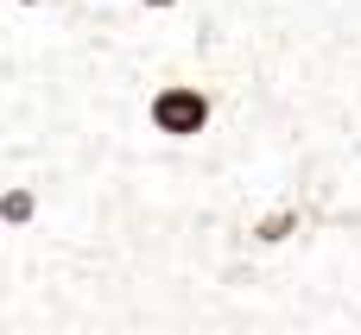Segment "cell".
Returning a JSON list of instances; mask_svg holds the SVG:
<instances>
[{
    "mask_svg": "<svg viewBox=\"0 0 361 335\" xmlns=\"http://www.w3.org/2000/svg\"><path fill=\"white\" fill-rule=\"evenodd\" d=\"M6 6H19V13H38V6H44V0H6Z\"/></svg>",
    "mask_w": 361,
    "mask_h": 335,
    "instance_id": "obj_5",
    "label": "cell"
},
{
    "mask_svg": "<svg viewBox=\"0 0 361 335\" xmlns=\"http://www.w3.org/2000/svg\"><path fill=\"white\" fill-rule=\"evenodd\" d=\"M133 6H140V13H146V19H171V13H178V6H184V0H133Z\"/></svg>",
    "mask_w": 361,
    "mask_h": 335,
    "instance_id": "obj_4",
    "label": "cell"
},
{
    "mask_svg": "<svg viewBox=\"0 0 361 335\" xmlns=\"http://www.w3.org/2000/svg\"><path fill=\"white\" fill-rule=\"evenodd\" d=\"M140 120L159 146H197L216 133L222 120V95L209 82H190V76H159L146 95H140Z\"/></svg>",
    "mask_w": 361,
    "mask_h": 335,
    "instance_id": "obj_1",
    "label": "cell"
},
{
    "mask_svg": "<svg viewBox=\"0 0 361 335\" xmlns=\"http://www.w3.org/2000/svg\"><path fill=\"white\" fill-rule=\"evenodd\" d=\"M38 215H44V190L32 177L0 184V234H25V228H38Z\"/></svg>",
    "mask_w": 361,
    "mask_h": 335,
    "instance_id": "obj_3",
    "label": "cell"
},
{
    "mask_svg": "<svg viewBox=\"0 0 361 335\" xmlns=\"http://www.w3.org/2000/svg\"><path fill=\"white\" fill-rule=\"evenodd\" d=\"M286 190H292V184H286ZM254 335H292V279H286V266H273V253H267V266H260Z\"/></svg>",
    "mask_w": 361,
    "mask_h": 335,
    "instance_id": "obj_2",
    "label": "cell"
}]
</instances>
